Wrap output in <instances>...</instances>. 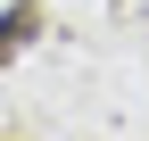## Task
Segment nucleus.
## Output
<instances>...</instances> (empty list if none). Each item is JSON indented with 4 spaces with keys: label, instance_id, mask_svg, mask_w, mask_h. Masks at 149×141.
Segmentation results:
<instances>
[{
    "label": "nucleus",
    "instance_id": "1",
    "mask_svg": "<svg viewBox=\"0 0 149 141\" xmlns=\"http://www.w3.org/2000/svg\"><path fill=\"white\" fill-rule=\"evenodd\" d=\"M42 25V8H33V0H17V8H0V66L17 58V50H25V33Z\"/></svg>",
    "mask_w": 149,
    "mask_h": 141
}]
</instances>
